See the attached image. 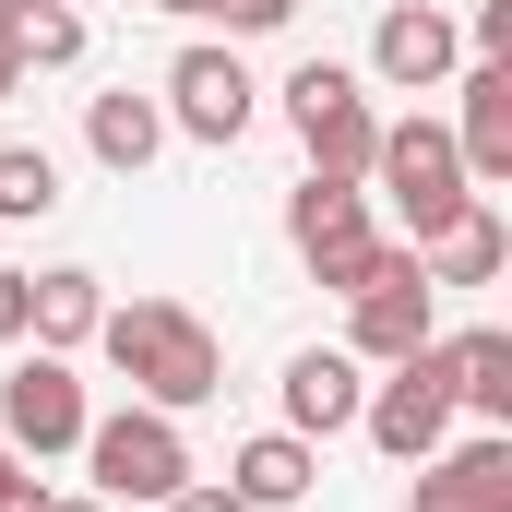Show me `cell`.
I'll use <instances>...</instances> for the list:
<instances>
[{
  "instance_id": "cell-9",
  "label": "cell",
  "mask_w": 512,
  "mask_h": 512,
  "mask_svg": "<svg viewBox=\"0 0 512 512\" xmlns=\"http://www.w3.org/2000/svg\"><path fill=\"white\" fill-rule=\"evenodd\" d=\"M84 382H72V358H12V382H0V441L24 453V465H48V453H84Z\"/></svg>"
},
{
  "instance_id": "cell-6",
  "label": "cell",
  "mask_w": 512,
  "mask_h": 512,
  "mask_svg": "<svg viewBox=\"0 0 512 512\" xmlns=\"http://www.w3.org/2000/svg\"><path fill=\"white\" fill-rule=\"evenodd\" d=\"M429 334H441V286H429L417 251L393 239V262L346 298V358H358V370H393V358H417Z\"/></svg>"
},
{
  "instance_id": "cell-22",
  "label": "cell",
  "mask_w": 512,
  "mask_h": 512,
  "mask_svg": "<svg viewBox=\"0 0 512 512\" xmlns=\"http://www.w3.org/2000/svg\"><path fill=\"white\" fill-rule=\"evenodd\" d=\"M286 12H298V0H215V24H227V36H274Z\"/></svg>"
},
{
  "instance_id": "cell-17",
  "label": "cell",
  "mask_w": 512,
  "mask_h": 512,
  "mask_svg": "<svg viewBox=\"0 0 512 512\" xmlns=\"http://www.w3.org/2000/svg\"><path fill=\"white\" fill-rule=\"evenodd\" d=\"M501 262H512V227L489 215V191H477L453 227H429V239H417V274H429V286H489Z\"/></svg>"
},
{
  "instance_id": "cell-25",
  "label": "cell",
  "mask_w": 512,
  "mask_h": 512,
  "mask_svg": "<svg viewBox=\"0 0 512 512\" xmlns=\"http://www.w3.org/2000/svg\"><path fill=\"white\" fill-rule=\"evenodd\" d=\"M36 512H120V501H96V489H48Z\"/></svg>"
},
{
  "instance_id": "cell-27",
  "label": "cell",
  "mask_w": 512,
  "mask_h": 512,
  "mask_svg": "<svg viewBox=\"0 0 512 512\" xmlns=\"http://www.w3.org/2000/svg\"><path fill=\"white\" fill-rule=\"evenodd\" d=\"M12 477H24V453H12V441H0V489H12Z\"/></svg>"
},
{
  "instance_id": "cell-18",
  "label": "cell",
  "mask_w": 512,
  "mask_h": 512,
  "mask_svg": "<svg viewBox=\"0 0 512 512\" xmlns=\"http://www.w3.org/2000/svg\"><path fill=\"white\" fill-rule=\"evenodd\" d=\"M84 143H96V167H108V179H143V167L167 155V108L120 84V96H96V108H84Z\"/></svg>"
},
{
  "instance_id": "cell-3",
  "label": "cell",
  "mask_w": 512,
  "mask_h": 512,
  "mask_svg": "<svg viewBox=\"0 0 512 512\" xmlns=\"http://www.w3.org/2000/svg\"><path fill=\"white\" fill-rule=\"evenodd\" d=\"M286 120H298V155H310V179H358V191H370L382 108H370V84H358L346 60H298V72H286Z\"/></svg>"
},
{
  "instance_id": "cell-21",
  "label": "cell",
  "mask_w": 512,
  "mask_h": 512,
  "mask_svg": "<svg viewBox=\"0 0 512 512\" xmlns=\"http://www.w3.org/2000/svg\"><path fill=\"white\" fill-rule=\"evenodd\" d=\"M477 60H512V0H477V24H453Z\"/></svg>"
},
{
  "instance_id": "cell-19",
  "label": "cell",
  "mask_w": 512,
  "mask_h": 512,
  "mask_svg": "<svg viewBox=\"0 0 512 512\" xmlns=\"http://www.w3.org/2000/svg\"><path fill=\"white\" fill-rule=\"evenodd\" d=\"M0 48H12L24 72H72V60H84V12H72V0H0Z\"/></svg>"
},
{
  "instance_id": "cell-24",
  "label": "cell",
  "mask_w": 512,
  "mask_h": 512,
  "mask_svg": "<svg viewBox=\"0 0 512 512\" xmlns=\"http://www.w3.org/2000/svg\"><path fill=\"white\" fill-rule=\"evenodd\" d=\"M0 346H24V274L0 262Z\"/></svg>"
},
{
  "instance_id": "cell-15",
  "label": "cell",
  "mask_w": 512,
  "mask_h": 512,
  "mask_svg": "<svg viewBox=\"0 0 512 512\" xmlns=\"http://www.w3.org/2000/svg\"><path fill=\"white\" fill-rule=\"evenodd\" d=\"M441 370H453V417L512 429V334H501V322H477V334H441Z\"/></svg>"
},
{
  "instance_id": "cell-12",
  "label": "cell",
  "mask_w": 512,
  "mask_h": 512,
  "mask_svg": "<svg viewBox=\"0 0 512 512\" xmlns=\"http://www.w3.org/2000/svg\"><path fill=\"white\" fill-rule=\"evenodd\" d=\"M274 393H286V429H298V441H334V429H358V405H370V370H358L346 346H298Z\"/></svg>"
},
{
  "instance_id": "cell-13",
  "label": "cell",
  "mask_w": 512,
  "mask_h": 512,
  "mask_svg": "<svg viewBox=\"0 0 512 512\" xmlns=\"http://www.w3.org/2000/svg\"><path fill=\"white\" fill-rule=\"evenodd\" d=\"M465 120H453V155H465V179L477 191H501L512 179V60H465Z\"/></svg>"
},
{
  "instance_id": "cell-14",
  "label": "cell",
  "mask_w": 512,
  "mask_h": 512,
  "mask_svg": "<svg viewBox=\"0 0 512 512\" xmlns=\"http://www.w3.org/2000/svg\"><path fill=\"white\" fill-rule=\"evenodd\" d=\"M96 310H108V286H96L84 262H48V274H24V334H36L48 358L96 346Z\"/></svg>"
},
{
  "instance_id": "cell-26",
  "label": "cell",
  "mask_w": 512,
  "mask_h": 512,
  "mask_svg": "<svg viewBox=\"0 0 512 512\" xmlns=\"http://www.w3.org/2000/svg\"><path fill=\"white\" fill-rule=\"evenodd\" d=\"M36 501H48V489H36V465H24V477L0 489V512H36Z\"/></svg>"
},
{
  "instance_id": "cell-16",
  "label": "cell",
  "mask_w": 512,
  "mask_h": 512,
  "mask_svg": "<svg viewBox=\"0 0 512 512\" xmlns=\"http://www.w3.org/2000/svg\"><path fill=\"white\" fill-rule=\"evenodd\" d=\"M310 477H322V453H310L298 429H262V441L227 453V489H239L251 512H298V501H310Z\"/></svg>"
},
{
  "instance_id": "cell-11",
  "label": "cell",
  "mask_w": 512,
  "mask_h": 512,
  "mask_svg": "<svg viewBox=\"0 0 512 512\" xmlns=\"http://www.w3.org/2000/svg\"><path fill=\"white\" fill-rule=\"evenodd\" d=\"M453 60H465V36H453V12H429V0H393L382 24H370V72H382L393 96H429Z\"/></svg>"
},
{
  "instance_id": "cell-5",
  "label": "cell",
  "mask_w": 512,
  "mask_h": 512,
  "mask_svg": "<svg viewBox=\"0 0 512 512\" xmlns=\"http://www.w3.org/2000/svg\"><path fill=\"white\" fill-rule=\"evenodd\" d=\"M286 239H298V262H310L334 298H358L393 262V239H382V215H370L358 179H298V191H286Z\"/></svg>"
},
{
  "instance_id": "cell-7",
  "label": "cell",
  "mask_w": 512,
  "mask_h": 512,
  "mask_svg": "<svg viewBox=\"0 0 512 512\" xmlns=\"http://www.w3.org/2000/svg\"><path fill=\"white\" fill-rule=\"evenodd\" d=\"M358 429L382 441L393 465H429V453L453 441V370H441V334H429L417 358H393L382 382H370V405H358Z\"/></svg>"
},
{
  "instance_id": "cell-23",
  "label": "cell",
  "mask_w": 512,
  "mask_h": 512,
  "mask_svg": "<svg viewBox=\"0 0 512 512\" xmlns=\"http://www.w3.org/2000/svg\"><path fill=\"white\" fill-rule=\"evenodd\" d=\"M155 512H251V501H239L227 477H191V489H167V501H155Z\"/></svg>"
},
{
  "instance_id": "cell-2",
  "label": "cell",
  "mask_w": 512,
  "mask_h": 512,
  "mask_svg": "<svg viewBox=\"0 0 512 512\" xmlns=\"http://www.w3.org/2000/svg\"><path fill=\"white\" fill-rule=\"evenodd\" d=\"M370 191L393 203L405 251H417L429 227H453V215L477 203V179H465V155H453V120H382V155H370Z\"/></svg>"
},
{
  "instance_id": "cell-8",
  "label": "cell",
  "mask_w": 512,
  "mask_h": 512,
  "mask_svg": "<svg viewBox=\"0 0 512 512\" xmlns=\"http://www.w3.org/2000/svg\"><path fill=\"white\" fill-rule=\"evenodd\" d=\"M155 108H167V131H191V143H215V155H227V143L262 120V84H251V60H239V48H179Z\"/></svg>"
},
{
  "instance_id": "cell-1",
  "label": "cell",
  "mask_w": 512,
  "mask_h": 512,
  "mask_svg": "<svg viewBox=\"0 0 512 512\" xmlns=\"http://www.w3.org/2000/svg\"><path fill=\"white\" fill-rule=\"evenodd\" d=\"M96 346H108V370L131 382V405L191 417V405H215V393H227V346H215V322H203L191 298H131V310H96Z\"/></svg>"
},
{
  "instance_id": "cell-10",
  "label": "cell",
  "mask_w": 512,
  "mask_h": 512,
  "mask_svg": "<svg viewBox=\"0 0 512 512\" xmlns=\"http://www.w3.org/2000/svg\"><path fill=\"white\" fill-rule=\"evenodd\" d=\"M417 512H512V429L441 441V453L417 465Z\"/></svg>"
},
{
  "instance_id": "cell-4",
  "label": "cell",
  "mask_w": 512,
  "mask_h": 512,
  "mask_svg": "<svg viewBox=\"0 0 512 512\" xmlns=\"http://www.w3.org/2000/svg\"><path fill=\"white\" fill-rule=\"evenodd\" d=\"M84 477H96V501H167V489H191V429L167 405H108V417H84Z\"/></svg>"
},
{
  "instance_id": "cell-20",
  "label": "cell",
  "mask_w": 512,
  "mask_h": 512,
  "mask_svg": "<svg viewBox=\"0 0 512 512\" xmlns=\"http://www.w3.org/2000/svg\"><path fill=\"white\" fill-rule=\"evenodd\" d=\"M60 215V155L48 143H0V227H36Z\"/></svg>"
}]
</instances>
